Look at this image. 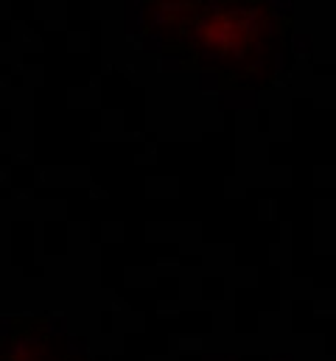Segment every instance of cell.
<instances>
[{
  "mask_svg": "<svg viewBox=\"0 0 336 361\" xmlns=\"http://www.w3.org/2000/svg\"><path fill=\"white\" fill-rule=\"evenodd\" d=\"M171 42L219 71H255L280 34V17L263 0H152Z\"/></svg>",
  "mask_w": 336,
  "mask_h": 361,
  "instance_id": "obj_1",
  "label": "cell"
}]
</instances>
